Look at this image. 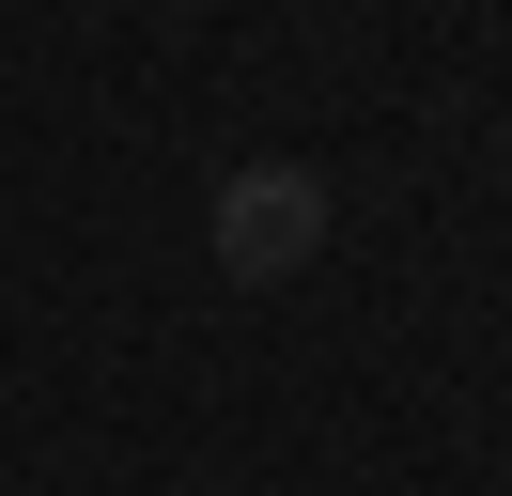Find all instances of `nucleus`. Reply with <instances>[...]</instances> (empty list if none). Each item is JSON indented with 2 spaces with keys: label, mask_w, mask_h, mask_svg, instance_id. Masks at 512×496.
<instances>
[{
  "label": "nucleus",
  "mask_w": 512,
  "mask_h": 496,
  "mask_svg": "<svg viewBox=\"0 0 512 496\" xmlns=\"http://www.w3.org/2000/svg\"><path fill=\"white\" fill-rule=\"evenodd\" d=\"M326 233H342V202H326L311 155H249V171H218V202H202V248H218V279H249V295H280Z\"/></svg>",
  "instance_id": "obj_1"
}]
</instances>
